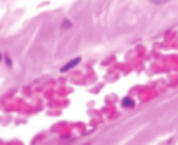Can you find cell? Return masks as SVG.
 I'll return each mask as SVG.
<instances>
[{
    "label": "cell",
    "mask_w": 178,
    "mask_h": 145,
    "mask_svg": "<svg viewBox=\"0 0 178 145\" xmlns=\"http://www.w3.org/2000/svg\"><path fill=\"white\" fill-rule=\"evenodd\" d=\"M80 61H81V58H74L72 61H69L67 64H64V66H62V67H61V72H67V70H70V69H74V67H75V66H77Z\"/></svg>",
    "instance_id": "obj_1"
},
{
    "label": "cell",
    "mask_w": 178,
    "mask_h": 145,
    "mask_svg": "<svg viewBox=\"0 0 178 145\" xmlns=\"http://www.w3.org/2000/svg\"><path fill=\"white\" fill-rule=\"evenodd\" d=\"M122 106L124 108H133L134 106V100H131L130 97H125L124 100H122Z\"/></svg>",
    "instance_id": "obj_2"
},
{
    "label": "cell",
    "mask_w": 178,
    "mask_h": 145,
    "mask_svg": "<svg viewBox=\"0 0 178 145\" xmlns=\"http://www.w3.org/2000/svg\"><path fill=\"white\" fill-rule=\"evenodd\" d=\"M69 27H72L70 21H64V22H62V28H69Z\"/></svg>",
    "instance_id": "obj_3"
}]
</instances>
